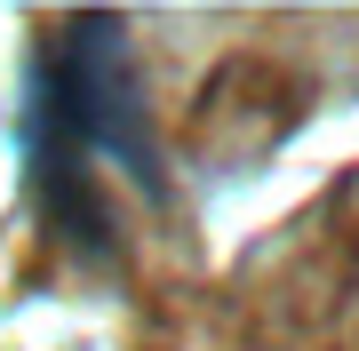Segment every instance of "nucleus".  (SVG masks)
Returning a JSON list of instances; mask_svg holds the SVG:
<instances>
[{
    "label": "nucleus",
    "instance_id": "obj_1",
    "mask_svg": "<svg viewBox=\"0 0 359 351\" xmlns=\"http://www.w3.org/2000/svg\"><path fill=\"white\" fill-rule=\"evenodd\" d=\"M16 152H25L40 223L88 263H112V223H104L88 160H120L152 200H168V168H160L152 112H144V72H136L128 16L80 8L40 40L25 112H16Z\"/></svg>",
    "mask_w": 359,
    "mask_h": 351
}]
</instances>
